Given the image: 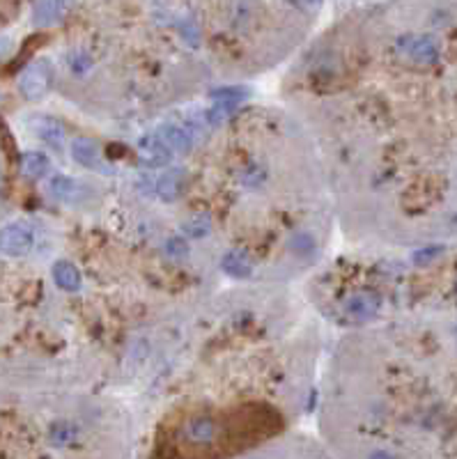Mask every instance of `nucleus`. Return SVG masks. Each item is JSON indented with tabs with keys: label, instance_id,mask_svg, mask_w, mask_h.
Returning <instances> with one entry per match:
<instances>
[{
	"label": "nucleus",
	"instance_id": "obj_22",
	"mask_svg": "<svg viewBox=\"0 0 457 459\" xmlns=\"http://www.w3.org/2000/svg\"><path fill=\"white\" fill-rule=\"evenodd\" d=\"M182 35H184L191 44H198V37H200L198 35V28H195L191 21H186L184 25H182Z\"/></svg>",
	"mask_w": 457,
	"mask_h": 459
},
{
	"label": "nucleus",
	"instance_id": "obj_10",
	"mask_svg": "<svg viewBox=\"0 0 457 459\" xmlns=\"http://www.w3.org/2000/svg\"><path fill=\"white\" fill-rule=\"evenodd\" d=\"M71 0H37L35 12H32V18L39 25H49L60 21L64 16V12L69 10Z\"/></svg>",
	"mask_w": 457,
	"mask_h": 459
},
{
	"label": "nucleus",
	"instance_id": "obj_15",
	"mask_svg": "<svg viewBox=\"0 0 457 459\" xmlns=\"http://www.w3.org/2000/svg\"><path fill=\"white\" fill-rule=\"evenodd\" d=\"M186 434L198 443H207L212 441L214 434H217V425L210 418H193L191 423L186 425Z\"/></svg>",
	"mask_w": 457,
	"mask_h": 459
},
{
	"label": "nucleus",
	"instance_id": "obj_23",
	"mask_svg": "<svg viewBox=\"0 0 457 459\" xmlns=\"http://www.w3.org/2000/svg\"><path fill=\"white\" fill-rule=\"evenodd\" d=\"M295 5L306 8V10H317L319 5H322V0H295Z\"/></svg>",
	"mask_w": 457,
	"mask_h": 459
},
{
	"label": "nucleus",
	"instance_id": "obj_20",
	"mask_svg": "<svg viewBox=\"0 0 457 459\" xmlns=\"http://www.w3.org/2000/svg\"><path fill=\"white\" fill-rule=\"evenodd\" d=\"M244 97H246V90L244 88H237V85H234V88H221V90H214L212 92V99L214 101L234 103V106H237V103L244 99Z\"/></svg>",
	"mask_w": 457,
	"mask_h": 459
},
{
	"label": "nucleus",
	"instance_id": "obj_13",
	"mask_svg": "<svg viewBox=\"0 0 457 459\" xmlns=\"http://www.w3.org/2000/svg\"><path fill=\"white\" fill-rule=\"evenodd\" d=\"M49 168H51V163H49V159L42 152L23 154L21 170H23L25 177H30V179H42V177L49 173Z\"/></svg>",
	"mask_w": 457,
	"mask_h": 459
},
{
	"label": "nucleus",
	"instance_id": "obj_14",
	"mask_svg": "<svg viewBox=\"0 0 457 459\" xmlns=\"http://www.w3.org/2000/svg\"><path fill=\"white\" fill-rule=\"evenodd\" d=\"M49 191H51V195H53V198H58V200L71 202V200L76 198V193H78V184H76L74 179H69V177L58 175V177H53V179H51Z\"/></svg>",
	"mask_w": 457,
	"mask_h": 459
},
{
	"label": "nucleus",
	"instance_id": "obj_8",
	"mask_svg": "<svg viewBox=\"0 0 457 459\" xmlns=\"http://www.w3.org/2000/svg\"><path fill=\"white\" fill-rule=\"evenodd\" d=\"M71 156H74V161L78 166L83 168H101V149L97 145L95 140H90V138H76L74 142H71Z\"/></svg>",
	"mask_w": 457,
	"mask_h": 459
},
{
	"label": "nucleus",
	"instance_id": "obj_5",
	"mask_svg": "<svg viewBox=\"0 0 457 459\" xmlns=\"http://www.w3.org/2000/svg\"><path fill=\"white\" fill-rule=\"evenodd\" d=\"M382 308V299L372 292H358L345 301V312L351 319H372Z\"/></svg>",
	"mask_w": 457,
	"mask_h": 459
},
{
	"label": "nucleus",
	"instance_id": "obj_2",
	"mask_svg": "<svg viewBox=\"0 0 457 459\" xmlns=\"http://www.w3.org/2000/svg\"><path fill=\"white\" fill-rule=\"evenodd\" d=\"M35 234L25 223H12L0 230V253L8 258H23L30 253Z\"/></svg>",
	"mask_w": 457,
	"mask_h": 459
},
{
	"label": "nucleus",
	"instance_id": "obj_17",
	"mask_svg": "<svg viewBox=\"0 0 457 459\" xmlns=\"http://www.w3.org/2000/svg\"><path fill=\"white\" fill-rule=\"evenodd\" d=\"M76 427L71 423H55L53 427H51V432H49V438H51V443L53 445H69L71 441L76 438Z\"/></svg>",
	"mask_w": 457,
	"mask_h": 459
},
{
	"label": "nucleus",
	"instance_id": "obj_3",
	"mask_svg": "<svg viewBox=\"0 0 457 459\" xmlns=\"http://www.w3.org/2000/svg\"><path fill=\"white\" fill-rule=\"evenodd\" d=\"M18 88L25 95V99L37 101L42 99L44 95L51 88V69L47 62H35L30 64L28 69L21 74V81H18Z\"/></svg>",
	"mask_w": 457,
	"mask_h": 459
},
{
	"label": "nucleus",
	"instance_id": "obj_21",
	"mask_svg": "<svg viewBox=\"0 0 457 459\" xmlns=\"http://www.w3.org/2000/svg\"><path fill=\"white\" fill-rule=\"evenodd\" d=\"M90 64H92V60H90L88 55H78V60H76V55L71 58V69L76 71V74H83V71H86Z\"/></svg>",
	"mask_w": 457,
	"mask_h": 459
},
{
	"label": "nucleus",
	"instance_id": "obj_1",
	"mask_svg": "<svg viewBox=\"0 0 457 459\" xmlns=\"http://www.w3.org/2000/svg\"><path fill=\"white\" fill-rule=\"evenodd\" d=\"M395 55L416 67H430L441 55V46L432 35H402L395 42Z\"/></svg>",
	"mask_w": 457,
	"mask_h": 459
},
{
	"label": "nucleus",
	"instance_id": "obj_19",
	"mask_svg": "<svg viewBox=\"0 0 457 459\" xmlns=\"http://www.w3.org/2000/svg\"><path fill=\"white\" fill-rule=\"evenodd\" d=\"M163 251L171 260H184L188 255V239L186 237H171L163 246Z\"/></svg>",
	"mask_w": 457,
	"mask_h": 459
},
{
	"label": "nucleus",
	"instance_id": "obj_12",
	"mask_svg": "<svg viewBox=\"0 0 457 459\" xmlns=\"http://www.w3.org/2000/svg\"><path fill=\"white\" fill-rule=\"evenodd\" d=\"M53 280H55V285L64 292H78L81 290V283H83L78 266L71 264V262H67V260H60V262H55L53 264Z\"/></svg>",
	"mask_w": 457,
	"mask_h": 459
},
{
	"label": "nucleus",
	"instance_id": "obj_16",
	"mask_svg": "<svg viewBox=\"0 0 457 459\" xmlns=\"http://www.w3.org/2000/svg\"><path fill=\"white\" fill-rule=\"evenodd\" d=\"M210 230H212V223L207 216H193V219L182 223V234H184L186 239H202L205 234H210Z\"/></svg>",
	"mask_w": 457,
	"mask_h": 459
},
{
	"label": "nucleus",
	"instance_id": "obj_4",
	"mask_svg": "<svg viewBox=\"0 0 457 459\" xmlns=\"http://www.w3.org/2000/svg\"><path fill=\"white\" fill-rule=\"evenodd\" d=\"M138 149H140V161L147 168H163L173 159V149L168 147V142L159 134L143 138L138 142Z\"/></svg>",
	"mask_w": 457,
	"mask_h": 459
},
{
	"label": "nucleus",
	"instance_id": "obj_9",
	"mask_svg": "<svg viewBox=\"0 0 457 459\" xmlns=\"http://www.w3.org/2000/svg\"><path fill=\"white\" fill-rule=\"evenodd\" d=\"M186 182L184 168H168V173H163L159 179H156V193L161 195V200H177V195L182 193Z\"/></svg>",
	"mask_w": 457,
	"mask_h": 459
},
{
	"label": "nucleus",
	"instance_id": "obj_18",
	"mask_svg": "<svg viewBox=\"0 0 457 459\" xmlns=\"http://www.w3.org/2000/svg\"><path fill=\"white\" fill-rule=\"evenodd\" d=\"M290 251L297 253V255H310L312 251H315V237L308 232H297L295 237H292L290 241Z\"/></svg>",
	"mask_w": 457,
	"mask_h": 459
},
{
	"label": "nucleus",
	"instance_id": "obj_7",
	"mask_svg": "<svg viewBox=\"0 0 457 459\" xmlns=\"http://www.w3.org/2000/svg\"><path fill=\"white\" fill-rule=\"evenodd\" d=\"M159 136L168 142L173 152H188L193 147V131L186 124H163L159 129Z\"/></svg>",
	"mask_w": 457,
	"mask_h": 459
},
{
	"label": "nucleus",
	"instance_id": "obj_6",
	"mask_svg": "<svg viewBox=\"0 0 457 459\" xmlns=\"http://www.w3.org/2000/svg\"><path fill=\"white\" fill-rule=\"evenodd\" d=\"M30 129L32 134H35L39 140H44L47 145L51 147H62V140H64V131H62V124L53 120V117H47V115H39V117H32L30 120Z\"/></svg>",
	"mask_w": 457,
	"mask_h": 459
},
{
	"label": "nucleus",
	"instance_id": "obj_11",
	"mask_svg": "<svg viewBox=\"0 0 457 459\" xmlns=\"http://www.w3.org/2000/svg\"><path fill=\"white\" fill-rule=\"evenodd\" d=\"M221 269L230 278H251L253 273V262L244 251H227L221 260Z\"/></svg>",
	"mask_w": 457,
	"mask_h": 459
}]
</instances>
